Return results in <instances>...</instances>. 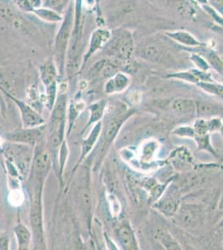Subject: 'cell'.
<instances>
[{
	"label": "cell",
	"instance_id": "1",
	"mask_svg": "<svg viewBox=\"0 0 223 250\" xmlns=\"http://www.w3.org/2000/svg\"><path fill=\"white\" fill-rule=\"evenodd\" d=\"M135 48L133 34L128 29L120 28L112 31V37L102 50L107 56L125 62L130 60Z\"/></svg>",
	"mask_w": 223,
	"mask_h": 250
},
{
	"label": "cell",
	"instance_id": "2",
	"mask_svg": "<svg viewBox=\"0 0 223 250\" xmlns=\"http://www.w3.org/2000/svg\"><path fill=\"white\" fill-rule=\"evenodd\" d=\"M74 28V6L69 5L54 40V60L57 67L62 71L66 63V57Z\"/></svg>",
	"mask_w": 223,
	"mask_h": 250
},
{
	"label": "cell",
	"instance_id": "3",
	"mask_svg": "<svg viewBox=\"0 0 223 250\" xmlns=\"http://www.w3.org/2000/svg\"><path fill=\"white\" fill-rule=\"evenodd\" d=\"M36 185L34 188V195L30 208V224L33 229V237L35 247L40 250L46 249L43 219H42V179L36 178Z\"/></svg>",
	"mask_w": 223,
	"mask_h": 250
},
{
	"label": "cell",
	"instance_id": "4",
	"mask_svg": "<svg viewBox=\"0 0 223 250\" xmlns=\"http://www.w3.org/2000/svg\"><path fill=\"white\" fill-rule=\"evenodd\" d=\"M167 47L160 39L150 37L136 47L134 54L140 59L150 62H162L169 56Z\"/></svg>",
	"mask_w": 223,
	"mask_h": 250
},
{
	"label": "cell",
	"instance_id": "5",
	"mask_svg": "<svg viewBox=\"0 0 223 250\" xmlns=\"http://www.w3.org/2000/svg\"><path fill=\"white\" fill-rule=\"evenodd\" d=\"M112 37V31L106 28H98L93 30L91 34L90 40L88 42V50L85 53L82 57V68L85 63L88 62L91 56L98 51L102 50L107 45L108 41Z\"/></svg>",
	"mask_w": 223,
	"mask_h": 250
},
{
	"label": "cell",
	"instance_id": "6",
	"mask_svg": "<svg viewBox=\"0 0 223 250\" xmlns=\"http://www.w3.org/2000/svg\"><path fill=\"white\" fill-rule=\"evenodd\" d=\"M41 127L42 126L36 128H24L23 129L14 131L6 134L5 138L14 144L34 146L42 139L43 135L42 128Z\"/></svg>",
	"mask_w": 223,
	"mask_h": 250
},
{
	"label": "cell",
	"instance_id": "7",
	"mask_svg": "<svg viewBox=\"0 0 223 250\" xmlns=\"http://www.w3.org/2000/svg\"><path fill=\"white\" fill-rule=\"evenodd\" d=\"M9 96L16 104L18 108H20L24 128H36L43 125L44 121L42 120V117L40 116V114H38L31 106L28 105L22 100H17L10 95Z\"/></svg>",
	"mask_w": 223,
	"mask_h": 250
},
{
	"label": "cell",
	"instance_id": "8",
	"mask_svg": "<svg viewBox=\"0 0 223 250\" xmlns=\"http://www.w3.org/2000/svg\"><path fill=\"white\" fill-rule=\"evenodd\" d=\"M165 35L179 45L184 47L185 50L198 48L203 45V43H201L193 34L186 30L165 32Z\"/></svg>",
	"mask_w": 223,
	"mask_h": 250
},
{
	"label": "cell",
	"instance_id": "9",
	"mask_svg": "<svg viewBox=\"0 0 223 250\" xmlns=\"http://www.w3.org/2000/svg\"><path fill=\"white\" fill-rule=\"evenodd\" d=\"M130 78L125 73L118 72L111 76L105 83V93L107 94H119L125 91L130 85Z\"/></svg>",
	"mask_w": 223,
	"mask_h": 250
},
{
	"label": "cell",
	"instance_id": "10",
	"mask_svg": "<svg viewBox=\"0 0 223 250\" xmlns=\"http://www.w3.org/2000/svg\"><path fill=\"white\" fill-rule=\"evenodd\" d=\"M167 78L182 80L185 82L196 83V84H198V83L200 82H212L213 81L211 75L208 73L200 70V69H191L187 71L172 73V74H168Z\"/></svg>",
	"mask_w": 223,
	"mask_h": 250
},
{
	"label": "cell",
	"instance_id": "11",
	"mask_svg": "<svg viewBox=\"0 0 223 250\" xmlns=\"http://www.w3.org/2000/svg\"><path fill=\"white\" fill-rule=\"evenodd\" d=\"M50 154L47 149H40L33 159V171L36 178L43 179L50 166Z\"/></svg>",
	"mask_w": 223,
	"mask_h": 250
},
{
	"label": "cell",
	"instance_id": "12",
	"mask_svg": "<svg viewBox=\"0 0 223 250\" xmlns=\"http://www.w3.org/2000/svg\"><path fill=\"white\" fill-rule=\"evenodd\" d=\"M171 110L179 115H193L197 112V102L189 99L179 98L170 103Z\"/></svg>",
	"mask_w": 223,
	"mask_h": 250
},
{
	"label": "cell",
	"instance_id": "13",
	"mask_svg": "<svg viewBox=\"0 0 223 250\" xmlns=\"http://www.w3.org/2000/svg\"><path fill=\"white\" fill-rule=\"evenodd\" d=\"M40 79L44 86H48L56 82L58 77V67L54 58H49L45 60L40 67Z\"/></svg>",
	"mask_w": 223,
	"mask_h": 250
},
{
	"label": "cell",
	"instance_id": "14",
	"mask_svg": "<svg viewBox=\"0 0 223 250\" xmlns=\"http://www.w3.org/2000/svg\"><path fill=\"white\" fill-rule=\"evenodd\" d=\"M121 114L119 116H117L113 120H111L110 123L107 125L106 131H105L104 135H103V145L102 148H107L108 145H110L111 142L114 140L117 134L119 133V129L121 128L122 125L124 123L125 120H127L130 114Z\"/></svg>",
	"mask_w": 223,
	"mask_h": 250
},
{
	"label": "cell",
	"instance_id": "15",
	"mask_svg": "<svg viewBox=\"0 0 223 250\" xmlns=\"http://www.w3.org/2000/svg\"><path fill=\"white\" fill-rule=\"evenodd\" d=\"M117 237L122 247L124 250H139L135 235L129 226L123 225L119 228L117 232Z\"/></svg>",
	"mask_w": 223,
	"mask_h": 250
},
{
	"label": "cell",
	"instance_id": "16",
	"mask_svg": "<svg viewBox=\"0 0 223 250\" xmlns=\"http://www.w3.org/2000/svg\"><path fill=\"white\" fill-rule=\"evenodd\" d=\"M102 124L101 122H98L95 124L93 129L91 131L90 134H88L87 139L84 140L82 145V154H81V158L79 160V163L82 162V159H85V157L87 156L90 151L93 149V147L95 146L98 141L100 134L102 133Z\"/></svg>",
	"mask_w": 223,
	"mask_h": 250
},
{
	"label": "cell",
	"instance_id": "17",
	"mask_svg": "<svg viewBox=\"0 0 223 250\" xmlns=\"http://www.w3.org/2000/svg\"><path fill=\"white\" fill-rule=\"evenodd\" d=\"M33 14L47 23H61L63 20V15H61L60 12L44 6L34 9Z\"/></svg>",
	"mask_w": 223,
	"mask_h": 250
},
{
	"label": "cell",
	"instance_id": "18",
	"mask_svg": "<svg viewBox=\"0 0 223 250\" xmlns=\"http://www.w3.org/2000/svg\"><path fill=\"white\" fill-rule=\"evenodd\" d=\"M14 233L17 239L19 250H28L31 244L32 233L25 225L20 224L14 229Z\"/></svg>",
	"mask_w": 223,
	"mask_h": 250
},
{
	"label": "cell",
	"instance_id": "19",
	"mask_svg": "<svg viewBox=\"0 0 223 250\" xmlns=\"http://www.w3.org/2000/svg\"><path fill=\"white\" fill-rule=\"evenodd\" d=\"M107 106V101L104 100H100L99 102L94 103L89 107L90 111V117L88 120V125L85 128H88L90 125H94L102 120V117L104 115L105 109Z\"/></svg>",
	"mask_w": 223,
	"mask_h": 250
},
{
	"label": "cell",
	"instance_id": "20",
	"mask_svg": "<svg viewBox=\"0 0 223 250\" xmlns=\"http://www.w3.org/2000/svg\"><path fill=\"white\" fill-rule=\"evenodd\" d=\"M197 85L202 88L203 91L223 99V84L212 81V82L198 83Z\"/></svg>",
	"mask_w": 223,
	"mask_h": 250
},
{
	"label": "cell",
	"instance_id": "21",
	"mask_svg": "<svg viewBox=\"0 0 223 250\" xmlns=\"http://www.w3.org/2000/svg\"><path fill=\"white\" fill-rule=\"evenodd\" d=\"M158 240L161 242L162 245L164 247L168 250H178L180 249L178 243L175 241V239L172 238V236L164 229H159L158 231Z\"/></svg>",
	"mask_w": 223,
	"mask_h": 250
},
{
	"label": "cell",
	"instance_id": "22",
	"mask_svg": "<svg viewBox=\"0 0 223 250\" xmlns=\"http://www.w3.org/2000/svg\"><path fill=\"white\" fill-rule=\"evenodd\" d=\"M57 93H58V88H57V83H53L49 85L46 86L45 98H44V104H45L46 108L48 110H52L54 108V104L56 102Z\"/></svg>",
	"mask_w": 223,
	"mask_h": 250
},
{
	"label": "cell",
	"instance_id": "23",
	"mask_svg": "<svg viewBox=\"0 0 223 250\" xmlns=\"http://www.w3.org/2000/svg\"><path fill=\"white\" fill-rule=\"evenodd\" d=\"M182 220L187 225H193L199 219L198 208L192 206L186 207L181 212Z\"/></svg>",
	"mask_w": 223,
	"mask_h": 250
},
{
	"label": "cell",
	"instance_id": "24",
	"mask_svg": "<svg viewBox=\"0 0 223 250\" xmlns=\"http://www.w3.org/2000/svg\"><path fill=\"white\" fill-rule=\"evenodd\" d=\"M158 205L159 210L166 215H172L178 208V204L172 199H165L159 203V205L158 204Z\"/></svg>",
	"mask_w": 223,
	"mask_h": 250
},
{
	"label": "cell",
	"instance_id": "25",
	"mask_svg": "<svg viewBox=\"0 0 223 250\" xmlns=\"http://www.w3.org/2000/svg\"><path fill=\"white\" fill-rule=\"evenodd\" d=\"M191 60H192V62H194V64L200 70L206 72L210 68L209 63L200 54H197V53H192Z\"/></svg>",
	"mask_w": 223,
	"mask_h": 250
},
{
	"label": "cell",
	"instance_id": "26",
	"mask_svg": "<svg viewBox=\"0 0 223 250\" xmlns=\"http://www.w3.org/2000/svg\"><path fill=\"white\" fill-rule=\"evenodd\" d=\"M12 2L18 9L24 13L33 14L35 9L30 0H12Z\"/></svg>",
	"mask_w": 223,
	"mask_h": 250
},
{
	"label": "cell",
	"instance_id": "27",
	"mask_svg": "<svg viewBox=\"0 0 223 250\" xmlns=\"http://www.w3.org/2000/svg\"><path fill=\"white\" fill-rule=\"evenodd\" d=\"M67 2V0H46L45 2L42 3V6L54 9L60 13L64 8Z\"/></svg>",
	"mask_w": 223,
	"mask_h": 250
},
{
	"label": "cell",
	"instance_id": "28",
	"mask_svg": "<svg viewBox=\"0 0 223 250\" xmlns=\"http://www.w3.org/2000/svg\"><path fill=\"white\" fill-rule=\"evenodd\" d=\"M173 134L179 137L194 138L195 132L193 128H191L189 126H182L180 128H176L175 130L173 131Z\"/></svg>",
	"mask_w": 223,
	"mask_h": 250
},
{
	"label": "cell",
	"instance_id": "29",
	"mask_svg": "<svg viewBox=\"0 0 223 250\" xmlns=\"http://www.w3.org/2000/svg\"><path fill=\"white\" fill-rule=\"evenodd\" d=\"M208 4L223 17V0H208Z\"/></svg>",
	"mask_w": 223,
	"mask_h": 250
},
{
	"label": "cell",
	"instance_id": "30",
	"mask_svg": "<svg viewBox=\"0 0 223 250\" xmlns=\"http://www.w3.org/2000/svg\"><path fill=\"white\" fill-rule=\"evenodd\" d=\"M9 237L5 233H0V250H9Z\"/></svg>",
	"mask_w": 223,
	"mask_h": 250
},
{
	"label": "cell",
	"instance_id": "31",
	"mask_svg": "<svg viewBox=\"0 0 223 250\" xmlns=\"http://www.w3.org/2000/svg\"><path fill=\"white\" fill-rule=\"evenodd\" d=\"M194 1L197 2L198 4H200L201 6L208 4V0H194Z\"/></svg>",
	"mask_w": 223,
	"mask_h": 250
},
{
	"label": "cell",
	"instance_id": "32",
	"mask_svg": "<svg viewBox=\"0 0 223 250\" xmlns=\"http://www.w3.org/2000/svg\"><path fill=\"white\" fill-rule=\"evenodd\" d=\"M220 131H221V133H222V134H223V125H222V127H221Z\"/></svg>",
	"mask_w": 223,
	"mask_h": 250
},
{
	"label": "cell",
	"instance_id": "33",
	"mask_svg": "<svg viewBox=\"0 0 223 250\" xmlns=\"http://www.w3.org/2000/svg\"><path fill=\"white\" fill-rule=\"evenodd\" d=\"M67 1H68H68H69V0H67Z\"/></svg>",
	"mask_w": 223,
	"mask_h": 250
}]
</instances>
